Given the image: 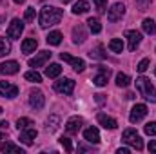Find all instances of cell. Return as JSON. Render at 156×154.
<instances>
[{"instance_id":"cell-1","label":"cell","mask_w":156,"mask_h":154,"mask_svg":"<svg viewBox=\"0 0 156 154\" xmlns=\"http://www.w3.org/2000/svg\"><path fill=\"white\" fill-rule=\"evenodd\" d=\"M62 16H64V11H62V9L53 7V5H45V7H42V11H40V18H38L40 27H42V29H47V27H51V26H56V24H60Z\"/></svg>"},{"instance_id":"cell-2","label":"cell","mask_w":156,"mask_h":154,"mask_svg":"<svg viewBox=\"0 0 156 154\" xmlns=\"http://www.w3.org/2000/svg\"><path fill=\"white\" fill-rule=\"evenodd\" d=\"M136 89H138V93H140L147 102L156 103V89H154V85L151 83L149 78H145V76L136 78Z\"/></svg>"},{"instance_id":"cell-3","label":"cell","mask_w":156,"mask_h":154,"mask_svg":"<svg viewBox=\"0 0 156 154\" xmlns=\"http://www.w3.org/2000/svg\"><path fill=\"white\" fill-rule=\"evenodd\" d=\"M122 140H123L127 145H131L133 149H136V151H142V149H144V142H142L140 134H138L134 129H125L123 134H122Z\"/></svg>"},{"instance_id":"cell-4","label":"cell","mask_w":156,"mask_h":154,"mask_svg":"<svg viewBox=\"0 0 156 154\" xmlns=\"http://www.w3.org/2000/svg\"><path fill=\"white\" fill-rule=\"evenodd\" d=\"M29 105H31L35 111L44 109V105H45V96H44V93H42V91L33 89V91L29 93Z\"/></svg>"},{"instance_id":"cell-5","label":"cell","mask_w":156,"mask_h":154,"mask_svg":"<svg viewBox=\"0 0 156 154\" xmlns=\"http://www.w3.org/2000/svg\"><path fill=\"white\" fill-rule=\"evenodd\" d=\"M22 31H24V22L20 18H13L9 27H7V37L11 40H16V38H20Z\"/></svg>"},{"instance_id":"cell-6","label":"cell","mask_w":156,"mask_h":154,"mask_svg":"<svg viewBox=\"0 0 156 154\" xmlns=\"http://www.w3.org/2000/svg\"><path fill=\"white\" fill-rule=\"evenodd\" d=\"M147 105L145 103H136L133 109H131V114H129V121L131 123H136V121H140V120H144L145 116H147Z\"/></svg>"},{"instance_id":"cell-7","label":"cell","mask_w":156,"mask_h":154,"mask_svg":"<svg viewBox=\"0 0 156 154\" xmlns=\"http://www.w3.org/2000/svg\"><path fill=\"white\" fill-rule=\"evenodd\" d=\"M55 89L62 94H73L75 91V82L71 78H60L58 82H55Z\"/></svg>"},{"instance_id":"cell-8","label":"cell","mask_w":156,"mask_h":154,"mask_svg":"<svg viewBox=\"0 0 156 154\" xmlns=\"http://www.w3.org/2000/svg\"><path fill=\"white\" fill-rule=\"evenodd\" d=\"M60 58L64 60V62H67L76 73H82L83 69H85V62L82 60V58H76V56H71V54H67V53H60Z\"/></svg>"},{"instance_id":"cell-9","label":"cell","mask_w":156,"mask_h":154,"mask_svg":"<svg viewBox=\"0 0 156 154\" xmlns=\"http://www.w3.org/2000/svg\"><path fill=\"white\" fill-rule=\"evenodd\" d=\"M123 15H125V5H123L122 2L113 4V5H111V9L107 11V18H109V22H118Z\"/></svg>"},{"instance_id":"cell-10","label":"cell","mask_w":156,"mask_h":154,"mask_svg":"<svg viewBox=\"0 0 156 154\" xmlns=\"http://www.w3.org/2000/svg\"><path fill=\"white\" fill-rule=\"evenodd\" d=\"M0 94L4 96V98H16V94H18V87L16 85H13V83H9V82H0Z\"/></svg>"},{"instance_id":"cell-11","label":"cell","mask_w":156,"mask_h":154,"mask_svg":"<svg viewBox=\"0 0 156 154\" xmlns=\"http://www.w3.org/2000/svg\"><path fill=\"white\" fill-rule=\"evenodd\" d=\"M125 38L129 40V51H136V47L142 42V33L134 31V29H129V31H125Z\"/></svg>"},{"instance_id":"cell-12","label":"cell","mask_w":156,"mask_h":154,"mask_svg":"<svg viewBox=\"0 0 156 154\" xmlns=\"http://www.w3.org/2000/svg\"><path fill=\"white\" fill-rule=\"evenodd\" d=\"M49 58H51V53H49V51H40L35 58H29V67H33V69L42 67Z\"/></svg>"},{"instance_id":"cell-13","label":"cell","mask_w":156,"mask_h":154,"mask_svg":"<svg viewBox=\"0 0 156 154\" xmlns=\"http://www.w3.org/2000/svg\"><path fill=\"white\" fill-rule=\"evenodd\" d=\"M37 129H33L31 125L29 127H26V129H22V132H20V142L22 143H26V145H31L33 143V140L37 138Z\"/></svg>"},{"instance_id":"cell-14","label":"cell","mask_w":156,"mask_h":154,"mask_svg":"<svg viewBox=\"0 0 156 154\" xmlns=\"http://www.w3.org/2000/svg\"><path fill=\"white\" fill-rule=\"evenodd\" d=\"M96 118H98V123H100L104 129L113 131V129H116V127H118V121H116V120H115V118H111V116H107L105 113H100Z\"/></svg>"},{"instance_id":"cell-15","label":"cell","mask_w":156,"mask_h":154,"mask_svg":"<svg viewBox=\"0 0 156 154\" xmlns=\"http://www.w3.org/2000/svg\"><path fill=\"white\" fill-rule=\"evenodd\" d=\"M18 71H20V65H18V62H15V60H9V62L0 64V73H2V75H16Z\"/></svg>"},{"instance_id":"cell-16","label":"cell","mask_w":156,"mask_h":154,"mask_svg":"<svg viewBox=\"0 0 156 154\" xmlns=\"http://www.w3.org/2000/svg\"><path fill=\"white\" fill-rule=\"evenodd\" d=\"M98 75L93 78V83L96 85V87H104L105 83H107V80H109V69H105V67H102V65H98Z\"/></svg>"},{"instance_id":"cell-17","label":"cell","mask_w":156,"mask_h":154,"mask_svg":"<svg viewBox=\"0 0 156 154\" xmlns=\"http://www.w3.org/2000/svg\"><path fill=\"white\" fill-rule=\"evenodd\" d=\"M82 123H83V120H82L80 116H73V118L67 120V123H66V131H67L69 134H76L78 131H80V127H82Z\"/></svg>"},{"instance_id":"cell-18","label":"cell","mask_w":156,"mask_h":154,"mask_svg":"<svg viewBox=\"0 0 156 154\" xmlns=\"http://www.w3.org/2000/svg\"><path fill=\"white\" fill-rule=\"evenodd\" d=\"M83 140L89 143H100V132L96 127H89L83 131Z\"/></svg>"},{"instance_id":"cell-19","label":"cell","mask_w":156,"mask_h":154,"mask_svg":"<svg viewBox=\"0 0 156 154\" xmlns=\"http://www.w3.org/2000/svg\"><path fill=\"white\" fill-rule=\"evenodd\" d=\"M85 38H87V33H85L83 26H76V27L73 29V42H75V44H83Z\"/></svg>"},{"instance_id":"cell-20","label":"cell","mask_w":156,"mask_h":154,"mask_svg":"<svg viewBox=\"0 0 156 154\" xmlns=\"http://www.w3.org/2000/svg\"><path fill=\"white\" fill-rule=\"evenodd\" d=\"M37 45H38V42L35 38H26L22 42V53L24 54H31V53H35Z\"/></svg>"},{"instance_id":"cell-21","label":"cell","mask_w":156,"mask_h":154,"mask_svg":"<svg viewBox=\"0 0 156 154\" xmlns=\"http://www.w3.org/2000/svg\"><path fill=\"white\" fill-rule=\"evenodd\" d=\"M87 11H89V2L87 0H78V2L73 4V13L75 15H83Z\"/></svg>"},{"instance_id":"cell-22","label":"cell","mask_w":156,"mask_h":154,"mask_svg":"<svg viewBox=\"0 0 156 154\" xmlns=\"http://www.w3.org/2000/svg\"><path fill=\"white\" fill-rule=\"evenodd\" d=\"M58 125H60V116L51 114L49 118H47V125H45V131H47V132H55V131L58 129Z\"/></svg>"},{"instance_id":"cell-23","label":"cell","mask_w":156,"mask_h":154,"mask_svg":"<svg viewBox=\"0 0 156 154\" xmlns=\"http://www.w3.org/2000/svg\"><path fill=\"white\" fill-rule=\"evenodd\" d=\"M89 56H91L93 60H105V58H107V53H105L104 45H96V47L89 53Z\"/></svg>"},{"instance_id":"cell-24","label":"cell","mask_w":156,"mask_h":154,"mask_svg":"<svg viewBox=\"0 0 156 154\" xmlns=\"http://www.w3.org/2000/svg\"><path fill=\"white\" fill-rule=\"evenodd\" d=\"M0 149H2V152H20V154H24V149H20V145H15L13 142H4V143L0 145Z\"/></svg>"},{"instance_id":"cell-25","label":"cell","mask_w":156,"mask_h":154,"mask_svg":"<svg viewBox=\"0 0 156 154\" xmlns=\"http://www.w3.org/2000/svg\"><path fill=\"white\" fill-rule=\"evenodd\" d=\"M60 73H62L60 64H51L49 67H45V76H47V78H56Z\"/></svg>"},{"instance_id":"cell-26","label":"cell","mask_w":156,"mask_h":154,"mask_svg":"<svg viewBox=\"0 0 156 154\" xmlns=\"http://www.w3.org/2000/svg\"><path fill=\"white\" fill-rule=\"evenodd\" d=\"M45 42H47L49 45H58V44L62 42V33H60V31H51V33L47 35Z\"/></svg>"},{"instance_id":"cell-27","label":"cell","mask_w":156,"mask_h":154,"mask_svg":"<svg viewBox=\"0 0 156 154\" xmlns=\"http://www.w3.org/2000/svg\"><path fill=\"white\" fill-rule=\"evenodd\" d=\"M142 27H144V31H145L147 35L156 33V22L153 20V18H145V20L142 22Z\"/></svg>"},{"instance_id":"cell-28","label":"cell","mask_w":156,"mask_h":154,"mask_svg":"<svg viewBox=\"0 0 156 154\" xmlns=\"http://www.w3.org/2000/svg\"><path fill=\"white\" fill-rule=\"evenodd\" d=\"M87 24H89V29H91V33H94V35H98L100 31H102V24H100V20L98 18H89L87 20Z\"/></svg>"},{"instance_id":"cell-29","label":"cell","mask_w":156,"mask_h":154,"mask_svg":"<svg viewBox=\"0 0 156 154\" xmlns=\"http://www.w3.org/2000/svg\"><path fill=\"white\" fill-rule=\"evenodd\" d=\"M109 49H111L113 53H122V51H123V42L120 38H113L109 42Z\"/></svg>"},{"instance_id":"cell-30","label":"cell","mask_w":156,"mask_h":154,"mask_svg":"<svg viewBox=\"0 0 156 154\" xmlns=\"http://www.w3.org/2000/svg\"><path fill=\"white\" fill-rule=\"evenodd\" d=\"M24 78H26L27 82H33V83H40V82H42V75L37 73V71H27V73L24 75Z\"/></svg>"},{"instance_id":"cell-31","label":"cell","mask_w":156,"mask_h":154,"mask_svg":"<svg viewBox=\"0 0 156 154\" xmlns=\"http://www.w3.org/2000/svg\"><path fill=\"white\" fill-rule=\"evenodd\" d=\"M131 83V78L127 76L125 73H118L116 75V85L118 87H127Z\"/></svg>"},{"instance_id":"cell-32","label":"cell","mask_w":156,"mask_h":154,"mask_svg":"<svg viewBox=\"0 0 156 154\" xmlns=\"http://www.w3.org/2000/svg\"><path fill=\"white\" fill-rule=\"evenodd\" d=\"M9 51H11V45H9V42L5 38H2L0 37V56H5V54H9Z\"/></svg>"},{"instance_id":"cell-33","label":"cell","mask_w":156,"mask_h":154,"mask_svg":"<svg viewBox=\"0 0 156 154\" xmlns=\"http://www.w3.org/2000/svg\"><path fill=\"white\" fill-rule=\"evenodd\" d=\"M29 125H35L31 118H18V120H16V127H18V131H22V129H26V127H29Z\"/></svg>"},{"instance_id":"cell-34","label":"cell","mask_w":156,"mask_h":154,"mask_svg":"<svg viewBox=\"0 0 156 154\" xmlns=\"http://www.w3.org/2000/svg\"><path fill=\"white\" fill-rule=\"evenodd\" d=\"M60 145L66 149V152H73V143H71V140H69V138L62 136V138H60Z\"/></svg>"},{"instance_id":"cell-35","label":"cell","mask_w":156,"mask_h":154,"mask_svg":"<svg viewBox=\"0 0 156 154\" xmlns=\"http://www.w3.org/2000/svg\"><path fill=\"white\" fill-rule=\"evenodd\" d=\"M94 2V5H96V11L100 13V15H104L105 13V7H107V0H93Z\"/></svg>"},{"instance_id":"cell-36","label":"cell","mask_w":156,"mask_h":154,"mask_svg":"<svg viewBox=\"0 0 156 154\" xmlns=\"http://www.w3.org/2000/svg\"><path fill=\"white\" fill-rule=\"evenodd\" d=\"M144 131H145V134H149V136H154V134H156V121L147 123V125L144 127Z\"/></svg>"},{"instance_id":"cell-37","label":"cell","mask_w":156,"mask_h":154,"mask_svg":"<svg viewBox=\"0 0 156 154\" xmlns=\"http://www.w3.org/2000/svg\"><path fill=\"white\" fill-rule=\"evenodd\" d=\"M147 67H149V58H144V60L136 65V71H138V73H145Z\"/></svg>"},{"instance_id":"cell-38","label":"cell","mask_w":156,"mask_h":154,"mask_svg":"<svg viewBox=\"0 0 156 154\" xmlns=\"http://www.w3.org/2000/svg\"><path fill=\"white\" fill-rule=\"evenodd\" d=\"M24 18H26V22H33V18H35V7H27L26 13H24Z\"/></svg>"},{"instance_id":"cell-39","label":"cell","mask_w":156,"mask_h":154,"mask_svg":"<svg viewBox=\"0 0 156 154\" xmlns=\"http://www.w3.org/2000/svg\"><path fill=\"white\" fill-rule=\"evenodd\" d=\"M149 4H151V0H136V5L140 7V11H145L149 7Z\"/></svg>"},{"instance_id":"cell-40","label":"cell","mask_w":156,"mask_h":154,"mask_svg":"<svg viewBox=\"0 0 156 154\" xmlns=\"http://www.w3.org/2000/svg\"><path fill=\"white\" fill-rule=\"evenodd\" d=\"M147 149H149V152H156V142H149Z\"/></svg>"},{"instance_id":"cell-41","label":"cell","mask_w":156,"mask_h":154,"mask_svg":"<svg viewBox=\"0 0 156 154\" xmlns=\"http://www.w3.org/2000/svg\"><path fill=\"white\" fill-rule=\"evenodd\" d=\"M94 98H96V102H98V103H104V102H105L104 94H94Z\"/></svg>"},{"instance_id":"cell-42","label":"cell","mask_w":156,"mask_h":154,"mask_svg":"<svg viewBox=\"0 0 156 154\" xmlns=\"http://www.w3.org/2000/svg\"><path fill=\"white\" fill-rule=\"evenodd\" d=\"M131 152V149H127V147H123V149H118V154H129Z\"/></svg>"},{"instance_id":"cell-43","label":"cell","mask_w":156,"mask_h":154,"mask_svg":"<svg viewBox=\"0 0 156 154\" xmlns=\"http://www.w3.org/2000/svg\"><path fill=\"white\" fill-rule=\"evenodd\" d=\"M7 125H9V123H7V121H0V129H2V131H4V129H5V131H7Z\"/></svg>"},{"instance_id":"cell-44","label":"cell","mask_w":156,"mask_h":154,"mask_svg":"<svg viewBox=\"0 0 156 154\" xmlns=\"http://www.w3.org/2000/svg\"><path fill=\"white\" fill-rule=\"evenodd\" d=\"M13 2H15V4H24L26 0H13Z\"/></svg>"},{"instance_id":"cell-45","label":"cell","mask_w":156,"mask_h":154,"mask_svg":"<svg viewBox=\"0 0 156 154\" xmlns=\"http://www.w3.org/2000/svg\"><path fill=\"white\" fill-rule=\"evenodd\" d=\"M60 2H64V4H69V2H71V0H60Z\"/></svg>"},{"instance_id":"cell-46","label":"cell","mask_w":156,"mask_h":154,"mask_svg":"<svg viewBox=\"0 0 156 154\" xmlns=\"http://www.w3.org/2000/svg\"><path fill=\"white\" fill-rule=\"evenodd\" d=\"M0 140H2V132H0Z\"/></svg>"},{"instance_id":"cell-47","label":"cell","mask_w":156,"mask_h":154,"mask_svg":"<svg viewBox=\"0 0 156 154\" xmlns=\"http://www.w3.org/2000/svg\"><path fill=\"white\" fill-rule=\"evenodd\" d=\"M0 113H2V107H0Z\"/></svg>"},{"instance_id":"cell-48","label":"cell","mask_w":156,"mask_h":154,"mask_svg":"<svg viewBox=\"0 0 156 154\" xmlns=\"http://www.w3.org/2000/svg\"><path fill=\"white\" fill-rule=\"evenodd\" d=\"M154 75H156V69H154Z\"/></svg>"},{"instance_id":"cell-49","label":"cell","mask_w":156,"mask_h":154,"mask_svg":"<svg viewBox=\"0 0 156 154\" xmlns=\"http://www.w3.org/2000/svg\"><path fill=\"white\" fill-rule=\"evenodd\" d=\"M0 2H4V0H0Z\"/></svg>"}]
</instances>
